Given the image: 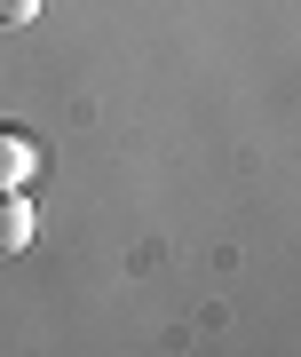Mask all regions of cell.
<instances>
[{"instance_id":"cell-1","label":"cell","mask_w":301,"mask_h":357,"mask_svg":"<svg viewBox=\"0 0 301 357\" xmlns=\"http://www.w3.org/2000/svg\"><path fill=\"white\" fill-rule=\"evenodd\" d=\"M32 175H40V143L24 128H0V191H24Z\"/></svg>"},{"instance_id":"cell-2","label":"cell","mask_w":301,"mask_h":357,"mask_svg":"<svg viewBox=\"0 0 301 357\" xmlns=\"http://www.w3.org/2000/svg\"><path fill=\"white\" fill-rule=\"evenodd\" d=\"M32 246V206L24 191H0V255H24Z\"/></svg>"},{"instance_id":"cell-3","label":"cell","mask_w":301,"mask_h":357,"mask_svg":"<svg viewBox=\"0 0 301 357\" xmlns=\"http://www.w3.org/2000/svg\"><path fill=\"white\" fill-rule=\"evenodd\" d=\"M40 16V0H0V32H16V24H32Z\"/></svg>"}]
</instances>
